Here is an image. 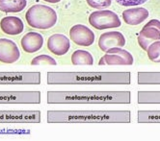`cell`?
Wrapping results in <instances>:
<instances>
[{
    "mask_svg": "<svg viewBox=\"0 0 160 141\" xmlns=\"http://www.w3.org/2000/svg\"><path fill=\"white\" fill-rule=\"evenodd\" d=\"M51 104H129V91H57L48 92Z\"/></svg>",
    "mask_w": 160,
    "mask_h": 141,
    "instance_id": "6da1fadb",
    "label": "cell"
},
{
    "mask_svg": "<svg viewBox=\"0 0 160 141\" xmlns=\"http://www.w3.org/2000/svg\"><path fill=\"white\" fill-rule=\"evenodd\" d=\"M129 72L49 73L48 84L58 85H129Z\"/></svg>",
    "mask_w": 160,
    "mask_h": 141,
    "instance_id": "7a4b0ae2",
    "label": "cell"
},
{
    "mask_svg": "<svg viewBox=\"0 0 160 141\" xmlns=\"http://www.w3.org/2000/svg\"><path fill=\"white\" fill-rule=\"evenodd\" d=\"M128 110H58L48 111V122L59 123H129Z\"/></svg>",
    "mask_w": 160,
    "mask_h": 141,
    "instance_id": "3957f363",
    "label": "cell"
},
{
    "mask_svg": "<svg viewBox=\"0 0 160 141\" xmlns=\"http://www.w3.org/2000/svg\"><path fill=\"white\" fill-rule=\"evenodd\" d=\"M28 25L39 30H48L57 22L56 12L49 6L34 5L28 9L25 15Z\"/></svg>",
    "mask_w": 160,
    "mask_h": 141,
    "instance_id": "277c9868",
    "label": "cell"
},
{
    "mask_svg": "<svg viewBox=\"0 0 160 141\" xmlns=\"http://www.w3.org/2000/svg\"><path fill=\"white\" fill-rule=\"evenodd\" d=\"M89 23L98 30L118 28L122 22L117 14L108 10L94 12L89 16Z\"/></svg>",
    "mask_w": 160,
    "mask_h": 141,
    "instance_id": "5b68a950",
    "label": "cell"
},
{
    "mask_svg": "<svg viewBox=\"0 0 160 141\" xmlns=\"http://www.w3.org/2000/svg\"><path fill=\"white\" fill-rule=\"evenodd\" d=\"M106 55L102 57L98 64L99 65H131L133 64L134 59L132 55L122 49L121 47H113L106 51Z\"/></svg>",
    "mask_w": 160,
    "mask_h": 141,
    "instance_id": "8992f818",
    "label": "cell"
},
{
    "mask_svg": "<svg viewBox=\"0 0 160 141\" xmlns=\"http://www.w3.org/2000/svg\"><path fill=\"white\" fill-rule=\"evenodd\" d=\"M71 40L77 45L90 46L95 41V34L87 26L82 24H77L72 27L70 30Z\"/></svg>",
    "mask_w": 160,
    "mask_h": 141,
    "instance_id": "52a82bcc",
    "label": "cell"
},
{
    "mask_svg": "<svg viewBox=\"0 0 160 141\" xmlns=\"http://www.w3.org/2000/svg\"><path fill=\"white\" fill-rule=\"evenodd\" d=\"M20 52L16 42L9 39H0V62L14 63L19 60Z\"/></svg>",
    "mask_w": 160,
    "mask_h": 141,
    "instance_id": "ba28073f",
    "label": "cell"
},
{
    "mask_svg": "<svg viewBox=\"0 0 160 141\" xmlns=\"http://www.w3.org/2000/svg\"><path fill=\"white\" fill-rule=\"evenodd\" d=\"M125 45V39L123 35L118 31H111L102 34L98 40L99 48L106 52L113 47H123Z\"/></svg>",
    "mask_w": 160,
    "mask_h": 141,
    "instance_id": "9c48e42d",
    "label": "cell"
},
{
    "mask_svg": "<svg viewBox=\"0 0 160 141\" xmlns=\"http://www.w3.org/2000/svg\"><path fill=\"white\" fill-rule=\"evenodd\" d=\"M71 43L65 35L62 34H54L48 38V50L57 56L65 55L70 50Z\"/></svg>",
    "mask_w": 160,
    "mask_h": 141,
    "instance_id": "30bf717a",
    "label": "cell"
},
{
    "mask_svg": "<svg viewBox=\"0 0 160 141\" xmlns=\"http://www.w3.org/2000/svg\"><path fill=\"white\" fill-rule=\"evenodd\" d=\"M22 49L27 53L38 52L43 45V37L37 32H29L20 40Z\"/></svg>",
    "mask_w": 160,
    "mask_h": 141,
    "instance_id": "8fae6325",
    "label": "cell"
},
{
    "mask_svg": "<svg viewBox=\"0 0 160 141\" xmlns=\"http://www.w3.org/2000/svg\"><path fill=\"white\" fill-rule=\"evenodd\" d=\"M0 28L3 33L7 35L17 36V35L22 33L24 29V24L18 16H6L0 21Z\"/></svg>",
    "mask_w": 160,
    "mask_h": 141,
    "instance_id": "7c38bea8",
    "label": "cell"
},
{
    "mask_svg": "<svg viewBox=\"0 0 160 141\" xmlns=\"http://www.w3.org/2000/svg\"><path fill=\"white\" fill-rule=\"evenodd\" d=\"M148 16V11L142 7L131 8L123 11L122 18L127 24L138 25L145 21Z\"/></svg>",
    "mask_w": 160,
    "mask_h": 141,
    "instance_id": "4fadbf2b",
    "label": "cell"
},
{
    "mask_svg": "<svg viewBox=\"0 0 160 141\" xmlns=\"http://www.w3.org/2000/svg\"><path fill=\"white\" fill-rule=\"evenodd\" d=\"M156 40H160V31L154 27L144 26L138 36V43L141 48L147 51L148 47Z\"/></svg>",
    "mask_w": 160,
    "mask_h": 141,
    "instance_id": "5bb4252c",
    "label": "cell"
},
{
    "mask_svg": "<svg viewBox=\"0 0 160 141\" xmlns=\"http://www.w3.org/2000/svg\"><path fill=\"white\" fill-rule=\"evenodd\" d=\"M26 6V0H0V11L4 13H19Z\"/></svg>",
    "mask_w": 160,
    "mask_h": 141,
    "instance_id": "9a60e30c",
    "label": "cell"
},
{
    "mask_svg": "<svg viewBox=\"0 0 160 141\" xmlns=\"http://www.w3.org/2000/svg\"><path fill=\"white\" fill-rule=\"evenodd\" d=\"M72 63L74 65H92L94 63V59L88 51L76 50L72 55Z\"/></svg>",
    "mask_w": 160,
    "mask_h": 141,
    "instance_id": "2e32d148",
    "label": "cell"
},
{
    "mask_svg": "<svg viewBox=\"0 0 160 141\" xmlns=\"http://www.w3.org/2000/svg\"><path fill=\"white\" fill-rule=\"evenodd\" d=\"M139 85H160V72H139Z\"/></svg>",
    "mask_w": 160,
    "mask_h": 141,
    "instance_id": "e0dca14e",
    "label": "cell"
},
{
    "mask_svg": "<svg viewBox=\"0 0 160 141\" xmlns=\"http://www.w3.org/2000/svg\"><path fill=\"white\" fill-rule=\"evenodd\" d=\"M139 104H160V91H139Z\"/></svg>",
    "mask_w": 160,
    "mask_h": 141,
    "instance_id": "ac0fdd59",
    "label": "cell"
},
{
    "mask_svg": "<svg viewBox=\"0 0 160 141\" xmlns=\"http://www.w3.org/2000/svg\"><path fill=\"white\" fill-rule=\"evenodd\" d=\"M138 121L140 123L160 122V110H140L138 112Z\"/></svg>",
    "mask_w": 160,
    "mask_h": 141,
    "instance_id": "d6986e66",
    "label": "cell"
},
{
    "mask_svg": "<svg viewBox=\"0 0 160 141\" xmlns=\"http://www.w3.org/2000/svg\"><path fill=\"white\" fill-rule=\"evenodd\" d=\"M148 59L154 63H160V40L152 42L147 49Z\"/></svg>",
    "mask_w": 160,
    "mask_h": 141,
    "instance_id": "ffe728a7",
    "label": "cell"
},
{
    "mask_svg": "<svg viewBox=\"0 0 160 141\" xmlns=\"http://www.w3.org/2000/svg\"><path fill=\"white\" fill-rule=\"evenodd\" d=\"M32 65H56L57 63L54 59L48 55H40L37 56L36 58H34L32 62Z\"/></svg>",
    "mask_w": 160,
    "mask_h": 141,
    "instance_id": "44dd1931",
    "label": "cell"
},
{
    "mask_svg": "<svg viewBox=\"0 0 160 141\" xmlns=\"http://www.w3.org/2000/svg\"><path fill=\"white\" fill-rule=\"evenodd\" d=\"M88 5L95 9H104L111 6L112 0H86Z\"/></svg>",
    "mask_w": 160,
    "mask_h": 141,
    "instance_id": "7402d4cb",
    "label": "cell"
},
{
    "mask_svg": "<svg viewBox=\"0 0 160 141\" xmlns=\"http://www.w3.org/2000/svg\"><path fill=\"white\" fill-rule=\"evenodd\" d=\"M122 6H139L146 3L148 0H116Z\"/></svg>",
    "mask_w": 160,
    "mask_h": 141,
    "instance_id": "603a6c76",
    "label": "cell"
},
{
    "mask_svg": "<svg viewBox=\"0 0 160 141\" xmlns=\"http://www.w3.org/2000/svg\"><path fill=\"white\" fill-rule=\"evenodd\" d=\"M146 27H154L157 30L160 31V21L157 19H152L150 22H148L147 24L145 25Z\"/></svg>",
    "mask_w": 160,
    "mask_h": 141,
    "instance_id": "cb8c5ba5",
    "label": "cell"
},
{
    "mask_svg": "<svg viewBox=\"0 0 160 141\" xmlns=\"http://www.w3.org/2000/svg\"><path fill=\"white\" fill-rule=\"evenodd\" d=\"M43 1H45V2H48V3H58V2H60V0H43Z\"/></svg>",
    "mask_w": 160,
    "mask_h": 141,
    "instance_id": "d4e9b609",
    "label": "cell"
}]
</instances>
